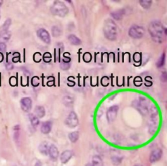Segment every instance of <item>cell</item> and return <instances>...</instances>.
Wrapping results in <instances>:
<instances>
[{
  "label": "cell",
  "mask_w": 167,
  "mask_h": 166,
  "mask_svg": "<svg viewBox=\"0 0 167 166\" xmlns=\"http://www.w3.org/2000/svg\"><path fill=\"white\" fill-rule=\"evenodd\" d=\"M148 31L154 42L157 43L163 42L165 29L159 21L151 22L148 26Z\"/></svg>",
  "instance_id": "obj_1"
},
{
  "label": "cell",
  "mask_w": 167,
  "mask_h": 166,
  "mask_svg": "<svg viewBox=\"0 0 167 166\" xmlns=\"http://www.w3.org/2000/svg\"><path fill=\"white\" fill-rule=\"evenodd\" d=\"M149 112L150 115L148 121L149 133L150 134H154L158 128L159 122L158 110L155 107V105H153L149 108L148 113Z\"/></svg>",
  "instance_id": "obj_2"
},
{
  "label": "cell",
  "mask_w": 167,
  "mask_h": 166,
  "mask_svg": "<svg viewBox=\"0 0 167 166\" xmlns=\"http://www.w3.org/2000/svg\"><path fill=\"white\" fill-rule=\"evenodd\" d=\"M103 32L105 37L110 41H115L118 37L117 26L112 20L107 19L104 22Z\"/></svg>",
  "instance_id": "obj_3"
},
{
  "label": "cell",
  "mask_w": 167,
  "mask_h": 166,
  "mask_svg": "<svg viewBox=\"0 0 167 166\" xmlns=\"http://www.w3.org/2000/svg\"><path fill=\"white\" fill-rule=\"evenodd\" d=\"M50 11L52 14L59 17H64L69 13V9L62 2H54L50 7Z\"/></svg>",
  "instance_id": "obj_4"
},
{
  "label": "cell",
  "mask_w": 167,
  "mask_h": 166,
  "mask_svg": "<svg viewBox=\"0 0 167 166\" xmlns=\"http://www.w3.org/2000/svg\"><path fill=\"white\" fill-rule=\"evenodd\" d=\"M135 108L139 110V112L142 114L143 115H146L148 113L149 109V100L145 97H140L138 101H136Z\"/></svg>",
  "instance_id": "obj_5"
},
{
  "label": "cell",
  "mask_w": 167,
  "mask_h": 166,
  "mask_svg": "<svg viewBox=\"0 0 167 166\" xmlns=\"http://www.w3.org/2000/svg\"><path fill=\"white\" fill-rule=\"evenodd\" d=\"M145 30L144 29L137 25L131 26L129 30V35L133 39H140L144 36Z\"/></svg>",
  "instance_id": "obj_6"
},
{
  "label": "cell",
  "mask_w": 167,
  "mask_h": 166,
  "mask_svg": "<svg viewBox=\"0 0 167 166\" xmlns=\"http://www.w3.org/2000/svg\"><path fill=\"white\" fill-rule=\"evenodd\" d=\"M65 124L70 128H74L78 124V119L75 112H71L65 120Z\"/></svg>",
  "instance_id": "obj_7"
},
{
  "label": "cell",
  "mask_w": 167,
  "mask_h": 166,
  "mask_svg": "<svg viewBox=\"0 0 167 166\" xmlns=\"http://www.w3.org/2000/svg\"><path fill=\"white\" fill-rule=\"evenodd\" d=\"M118 105H113L110 107L107 113V117L109 123H112L116 119L118 114Z\"/></svg>",
  "instance_id": "obj_8"
},
{
  "label": "cell",
  "mask_w": 167,
  "mask_h": 166,
  "mask_svg": "<svg viewBox=\"0 0 167 166\" xmlns=\"http://www.w3.org/2000/svg\"><path fill=\"white\" fill-rule=\"evenodd\" d=\"M20 105H21V108L24 112H28L32 108V101L29 98L25 97L21 100V101H20Z\"/></svg>",
  "instance_id": "obj_9"
},
{
  "label": "cell",
  "mask_w": 167,
  "mask_h": 166,
  "mask_svg": "<svg viewBox=\"0 0 167 166\" xmlns=\"http://www.w3.org/2000/svg\"><path fill=\"white\" fill-rule=\"evenodd\" d=\"M38 37L42 40L43 42L47 44L50 42V36L48 32L44 29H39L37 31Z\"/></svg>",
  "instance_id": "obj_10"
},
{
  "label": "cell",
  "mask_w": 167,
  "mask_h": 166,
  "mask_svg": "<svg viewBox=\"0 0 167 166\" xmlns=\"http://www.w3.org/2000/svg\"><path fill=\"white\" fill-rule=\"evenodd\" d=\"M162 155H163V150L161 149H158L153 150L152 153H151L150 160L151 163H154L157 162L161 159L162 157Z\"/></svg>",
  "instance_id": "obj_11"
},
{
  "label": "cell",
  "mask_w": 167,
  "mask_h": 166,
  "mask_svg": "<svg viewBox=\"0 0 167 166\" xmlns=\"http://www.w3.org/2000/svg\"><path fill=\"white\" fill-rule=\"evenodd\" d=\"M73 156V152L72 150H65L64 152L62 153V155L60 157V160H61V162L62 164H66L68 162L69 160L72 158Z\"/></svg>",
  "instance_id": "obj_12"
},
{
  "label": "cell",
  "mask_w": 167,
  "mask_h": 166,
  "mask_svg": "<svg viewBox=\"0 0 167 166\" xmlns=\"http://www.w3.org/2000/svg\"><path fill=\"white\" fill-rule=\"evenodd\" d=\"M48 154L50 155V157L51 158L52 160H53L54 161L56 160L58 158L59 155V151L58 148L54 145H50L48 150Z\"/></svg>",
  "instance_id": "obj_13"
},
{
  "label": "cell",
  "mask_w": 167,
  "mask_h": 166,
  "mask_svg": "<svg viewBox=\"0 0 167 166\" xmlns=\"http://www.w3.org/2000/svg\"><path fill=\"white\" fill-rule=\"evenodd\" d=\"M126 14V11L124 9H119L118 11H116L111 13V16L115 20H120Z\"/></svg>",
  "instance_id": "obj_14"
},
{
  "label": "cell",
  "mask_w": 167,
  "mask_h": 166,
  "mask_svg": "<svg viewBox=\"0 0 167 166\" xmlns=\"http://www.w3.org/2000/svg\"><path fill=\"white\" fill-rule=\"evenodd\" d=\"M11 33L9 30H1L0 31V42H3L9 41L11 37Z\"/></svg>",
  "instance_id": "obj_15"
},
{
  "label": "cell",
  "mask_w": 167,
  "mask_h": 166,
  "mask_svg": "<svg viewBox=\"0 0 167 166\" xmlns=\"http://www.w3.org/2000/svg\"><path fill=\"white\" fill-rule=\"evenodd\" d=\"M49 145L48 143L46 142H43L40 144L39 147V152L44 154V155H47L48 154V150H49Z\"/></svg>",
  "instance_id": "obj_16"
},
{
  "label": "cell",
  "mask_w": 167,
  "mask_h": 166,
  "mask_svg": "<svg viewBox=\"0 0 167 166\" xmlns=\"http://www.w3.org/2000/svg\"><path fill=\"white\" fill-rule=\"evenodd\" d=\"M40 129H41L42 133H43L44 134H48L50 131H51L52 123H50V121H47V122L43 123Z\"/></svg>",
  "instance_id": "obj_17"
},
{
  "label": "cell",
  "mask_w": 167,
  "mask_h": 166,
  "mask_svg": "<svg viewBox=\"0 0 167 166\" xmlns=\"http://www.w3.org/2000/svg\"><path fill=\"white\" fill-rule=\"evenodd\" d=\"M35 115L38 118H42L45 115V109L43 106H40V105H38L35 109Z\"/></svg>",
  "instance_id": "obj_18"
},
{
  "label": "cell",
  "mask_w": 167,
  "mask_h": 166,
  "mask_svg": "<svg viewBox=\"0 0 167 166\" xmlns=\"http://www.w3.org/2000/svg\"><path fill=\"white\" fill-rule=\"evenodd\" d=\"M63 103L67 107H71L74 104V99L69 95H66L63 98Z\"/></svg>",
  "instance_id": "obj_19"
},
{
  "label": "cell",
  "mask_w": 167,
  "mask_h": 166,
  "mask_svg": "<svg viewBox=\"0 0 167 166\" xmlns=\"http://www.w3.org/2000/svg\"><path fill=\"white\" fill-rule=\"evenodd\" d=\"M68 39L70 42V43L73 45H79L81 44V41L79 38H78L77 36H75L74 35H70L68 37Z\"/></svg>",
  "instance_id": "obj_20"
},
{
  "label": "cell",
  "mask_w": 167,
  "mask_h": 166,
  "mask_svg": "<svg viewBox=\"0 0 167 166\" xmlns=\"http://www.w3.org/2000/svg\"><path fill=\"white\" fill-rule=\"evenodd\" d=\"M92 166H103L102 158L99 156H94L92 159Z\"/></svg>",
  "instance_id": "obj_21"
},
{
  "label": "cell",
  "mask_w": 167,
  "mask_h": 166,
  "mask_svg": "<svg viewBox=\"0 0 167 166\" xmlns=\"http://www.w3.org/2000/svg\"><path fill=\"white\" fill-rule=\"evenodd\" d=\"M29 117L30 122H31L33 127H37V126L39 123V120L38 117L35 116L34 114H30L29 115Z\"/></svg>",
  "instance_id": "obj_22"
},
{
  "label": "cell",
  "mask_w": 167,
  "mask_h": 166,
  "mask_svg": "<svg viewBox=\"0 0 167 166\" xmlns=\"http://www.w3.org/2000/svg\"><path fill=\"white\" fill-rule=\"evenodd\" d=\"M69 138L71 142L73 143L77 142L79 138V133L77 131L70 133L69 135Z\"/></svg>",
  "instance_id": "obj_23"
},
{
  "label": "cell",
  "mask_w": 167,
  "mask_h": 166,
  "mask_svg": "<svg viewBox=\"0 0 167 166\" xmlns=\"http://www.w3.org/2000/svg\"><path fill=\"white\" fill-rule=\"evenodd\" d=\"M140 4L144 9H148L151 7L152 2L150 1V0H142V1H140Z\"/></svg>",
  "instance_id": "obj_24"
},
{
  "label": "cell",
  "mask_w": 167,
  "mask_h": 166,
  "mask_svg": "<svg viewBox=\"0 0 167 166\" xmlns=\"http://www.w3.org/2000/svg\"><path fill=\"white\" fill-rule=\"evenodd\" d=\"M52 33L54 37H58L62 34V31H61V29L59 27L54 26L52 28Z\"/></svg>",
  "instance_id": "obj_25"
},
{
  "label": "cell",
  "mask_w": 167,
  "mask_h": 166,
  "mask_svg": "<svg viewBox=\"0 0 167 166\" xmlns=\"http://www.w3.org/2000/svg\"><path fill=\"white\" fill-rule=\"evenodd\" d=\"M165 62V53H163L161 55V57L159 59L158 63H157V67H158V68H161L162 67H163Z\"/></svg>",
  "instance_id": "obj_26"
},
{
  "label": "cell",
  "mask_w": 167,
  "mask_h": 166,
  "mask_svg": "<svg viewBox=\"0 0 167 166\" xmlns=\"http://www.w3.org/2000/svg\"><path fill=\"white\" fill-rule=\"evenodd\" d=\"M11 20L9 18V19H7V20L5 22L4 24L3 25V26L1 29V30H8L9 29V28L10 27V26H11Z\"/></svg>",
  "instance_id": "obj_27"
},
{
  "label": "cell",
  "mask_w": 167,
  "mask_h": 166,
  "mask_svg": "<svg viewBox=\"0 0 167 166\" xmlns=\"http://www.w3.org/2000/svg\"><path fill=\"white\" fill-rule=\"evenodd\" d=\"M112 162L114 165H118L120 164H121V159L118 158V157H113L112 158Z\"/></svg>",
  "instance_id": "obj_28"
},
{
  "label": "cell",
  "mask_w": 167,
  "mask_h": 166,
  "mask_svg": "<svg viewBox=\"0 0 167 166\" xmlns=\"http://www.w3.org/2000/svg\"><path fill=\"white\" fill-rule=\"evenodd\" d=\"M60 67L61 68H62V70H68L69 68H70V65L68 64V63H62L60 65Z\"/></svg>",
  "instance_id": "obj_29"
},
{
  "label": "cell",
  "mask_w": 167,
  "mask_h": 166,
  "mask_svg": "<svg viewBox=\"0 0 167 166\" xmlns=\"http://www.w3.org/2000/svg\"><path fill=\"white\" fill-rule=\"evenodd\" d=\"M89 55V53H85L84 54V59L85 60V62H89L91 61V59H92V55H89V57L88 56Z\"/></svg>",
  "instance_id": "obj_30"
},
{
  "label": "cell",
  "mask_w": 167,
  "mask_h": 166,
  "mask_svg": "<svg viewBox=\"0 0 167 166\" xmlns=\"http://www.w3.org/2000/svg\"><path fill=\"white\" fill-rule=\"evenodd\" d=\"M6 50V44L3 42H0V52H5Z\"/></svg>",
  "instance_id": "obj_31"
},
{
  "label": "cell",
  "mask_w": 167,
  "mask_h": 166,
  "mask_svg": "<svg viewBox=\"0 0 167 166\" xmlns=\"http://www.w3.org/2000/svg\"><path fill=\"white\" fill-rule=\"evenodd\" d=\"M166 79H167V78H166V72H164L163 74H162L161 77V79L162 80V81L165 82L166 81Z\"/></svg>",
  "instance_id": "obj_32"
},
{
  "label": "cell",
  "mask_w": 167,
  "mask_h": 166,
  "mask_svg": "<svg viewBox=\"0 0 167 166\" xmlns=\"http://www.w3.org/2000/svg\"><path fill=\"white\" fill-rule=\"evenodd\" d=\"M6 68L7 70H12L13 68V65L11 63H8L6 65Z\"/></svg>",
  "instance_id": "obj_33"
},
{
  "label": "cell",
  "mask_w": 167,
  "mask_h": 166,
  "mask_svg": "<svg viewBox=\"0 0 167 166\" xmlns=\"http://www.w3.org/2000/svg\"><path fill=\"white\" fill-rule=\"evenodd\" d=\"M3 60V55L2 53L0 52V62H2Z\"/></svg>",
  "instance_id": "obj_34"
},
{
  "label": "cell",
  "mask_w": 167,
  "mask_h": 166,
  "mask_svg": "<svg viewBox=\"0 0 167 166\" xmlns=\"http://www.w3.org/2000/svg\"><path fill=\"white\" fill-rule=\"evenodd\" d=\"M35 166H42V164H41V163H40V161H37L36 164H35Z\"/></svg>",
  "instance_id": "obj_35"
},
{
  "label": "cell",
  "mask_w": 167,
  "mask_h": 166,
  "mask_svg": "<svg viewBox=\"0 0 167 166\" xmlns=\"http://www.w3.org/2000/svg\"><path fill=\"white\" fill-rule=\"evenodd\" d=\"M2 4H3V1H1V0H0V7L2 6Z\"/></svg>",
  "instance_id": "obj_36"
},
{
  "label": "cell",
  "mask_w": 167,
  "mask_h": 166,
  "mask_svg": "<svg viewBox=\"0 0 167 166\" xmlns=\"http://www.w3.org/2000/svg\"><path fill=\"white\" fill-rule=\"evenodd\" d=\"M85 166H92V164H88L86 165H85Z\"/></svg>",
  "instance_id": "obj_37"
},
{
  "label": "cell",
  "mask_w": 167,
  "mask_h": 166,
  "mask_svg": "<svg viewBox=\"0 0 167 166\" xmlns=\"http://www.w3.org/2000/svg\"><path fill=\"white\" fill-rule=\"evenodd\" d=\"M135 166H142L141 165H139V164H137V165H135Z\"/></svg>",
  "instance_id": "obj_38"
}]
</instances>
